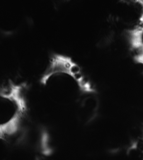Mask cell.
<instances>
[{"label": "cell", "mask_w": 143, "mask_h": 160, "mask_svg": "<svg viewBox=\"0 0 143 160\" xmlns=\"http://www.w3.org/2000/svg\"><path fill=\"white\" fill-rule=\"evenodd\" d=\"M127 35L134 61L143 66V25L127 30Z\"/></svg>", "instance_id": "obj_1"}, {"label": "cell", "mask_w": 143, "mask_h": 160, "mask_svg": "<svg viewBox=\"0 0 143 160\" xmlns=\"http://www.w3.org/2000/svg\"><path fill=\"white\" fill-rule=\"evenodd\" d=\"M6 160H37L34 153L25 147L13 148L9 152Z\"/></svg>", "instance_id": "obj_2"}, {"label": "cell", "mask_w": 143, "mask_h": 160, "mask_svg": "<svg viewBox=\"0 0 143 160\" xmlns=\"http://www.w3.org/2000/svg\"><path fill=\"white\" fill-rule=\"evenodd\" d=\"M138 2L142 6V9H143V11H142V14H141V19H140V20H141V25H143V1H138Z\"/></svg>", "instance_id": "obj_3"}]
</instances>
